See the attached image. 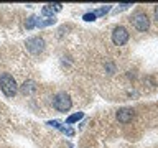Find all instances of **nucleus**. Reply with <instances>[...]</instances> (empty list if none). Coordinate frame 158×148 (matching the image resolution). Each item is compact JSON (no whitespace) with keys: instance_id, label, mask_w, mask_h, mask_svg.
Returning <instances> with one entry per match:
<instances>
[{"instance_id":"obj_1","label":"nucleus","mask_w":158,"mask_h":148,"mask_svg":"<svg viewBox=\"0 0 158 148\" xmlns=\"http://www.w3.org/2000/svg\"><path fill=\"white\" fill-rule=\"evenodd\" d=\"M0 89H2V92L7 97H15V94L18 92V86L13 76H10L8 72H3L0 76Z\"/></svg>"},{"instance_id":"obj_2","label":"nucleus","mask_w":158,"mask_h":148,"mask_svg":"<svg viewBox=\"0 0 158 148\" xmlns=\"http://www.w3.org/2000/svg\"><path fill=\"white\" fill-rule=\"evenodd\" d=\"M53 105L59 112H68L73 105V101L66 92H58L56 96L53 97Z\"/></svg>"},{"instance_id":"obj_3","label":"nucleus","mask_w":158,"mask_h":148,"mask_svg":"<svg viewBox=\"0 0 158 148\" xmlns=\"http://www.w3.org/2000/svg\"><path fill=\"white\" fill-rule=\"evenodd\" d=\"M132 25L135 27V30L138 31H147L150 28V20H148V15L143 13V12H137L135 15L132 17Z\"/></svg>"},{"instance_id":"obj_4","label":"nucleus","mask_w":158,"mask_h":148,"mask_svg":"<svg viewBox=\"0 0 158 148\" xmlns=\"http://www.w3.org/2000/svg\"><path fill=\"white\" fill-rule=\"evenodd\" d=\"M112 41L115 46H123L128 41V31L123 27H115L112 31Z\"/></svg>"},{"instance_id":"obj_5","label":"nucleus","mask_w":158,"mask_h":148,"mask_svg":"<svg viewBox=\"0 0 158 148\" xmlns=\"http://www.w3.org/2000/svg\"><path fill=\"white\" fill-rule=\"evenodd\" d=\"M27 49L31 54H40V53H43V49H44V39L43 38H40V36H35V38H30L27 39Z\"/></svg>"},{"instance_id":"obj_6","label":"nucleus","mask_w":158,"mask_h":148,"mask_svg":"<svg viewBox=\"0 0 158 148\" xmlns=\"http://www.w3.org/2000/svg\"><path fill=\"white\" fill-rule=\"evenodd\" d=\"M133 118V110L132 109H120L117 112V120L122 123H128Z\"/></svg>"},{"instance_id":"obj_7","label":"nucleus","mask_w":158,"mask_h":148,"mask_svg":"<svg viewBox=\"0 0 158 148\" xmlns=\"http://www.w3.org/2000/svg\"><path fill=\"white\" fill-rule=\"evenodd\" d=\"M20 89H22V94L30 96V94H33L35 91H36V84H35V81H25Z\"/></svg>"},{"instance_id":"obj_8","label":"nucleus","mask_w":158,"mask_h":148,"mask_svg":"<svg viewBox=\"0 0 158 148\" xmlns=\"http://www.w3.org/2000/svg\"><path fill=\"white\" fill-rule=\"evenodd\" d=\"M82 117H84L82 112H76V113H73V115H69L66 118V123H68V125H71V123H74V122H79Z\"/></svg>"},{"instance_id":"obj_9","label":"nucleus","mask_w":158,"mask_h":148,"mask_svg":"<svg viewBox=\"0 0 158 148\" xmlns=\"http://www.w3.org/2000/svg\"><path fill=\"white\" fill-rule=\"evenodd\" d=\"M38 25V18L35 17V15H31L28 20H27V23H25V27H27V30H31V28H35Z\"/></svg>"},{"instance_id":"obj_10","label":"nucleus","mask_w":158,"mask_h":148,"mask_svg":"<svg viewBox=\"0 0 158 148\" xmlns=\"http://www.w3.org/2000/svg\"><path fill=\"white\" fill-rule=\"evenodd\" d=\"M109 10H110V5H106V7H101L99 10H96L94 13H96V17H102V15H106Z\"/></svg>"},{"instance_id":"obj_11","label":"nucleus","mask_w":158,"mask_h":148,"mask_svg":"<svg viewBox=\"0 0 158 148\" xmlns=\"http://www.w3.org/2000/svg\"><path fill=\"white\" fill-rule=\"evenodd\" d=\"M43 15H46L48 18H53V8H51V5H44V7H43Z\"/></svg>"},{"instance_id":"obj_12","label":"nucleus","mask_w":158,"mask_h":148,"mask_svg":"<svg viewBox=\"0 0 158 148\" xmlns=\"http://www.w3.org/2000/svg\"><path fill=\"white\" fill-rule=\"evenodd\" d=\"M59 130L64 132L68 137H73V135H74V130H73V128H69V127H64V125H61V127H59Z\"/></svg>"},{"instance_id":"obj_13","label":"nucleus","mask_w":158,"mask_h":148,"mask_svg":"<svg viewBox=\"0 0 158 148\" xmlns=\"http://www.w3.org/2000/svg\"><path fill=\"white\" fill-rule=\"evenodd\" d=\"M84 20H86V22H94V20H96L97 17H96V13H91V12H89V13H84V17H82Z\"/></svg>"},{"instance_id":"obj_14","label":"nucleus","mask_w":158,"mask_h":148,"mask_svg":"<svg viewBox=\"0 0 158 148\" xmlns=\"http://www.w3.org/2000/svg\"><path fill=\"white\" fill-rule=\"evenodd\" d=\"M48 125H51V127H56V128H59V127H61V122H58V120H49V122H48Z\"/></svg>"},{"instance_id":"obj_15","label":"nucleus","mask_w":158,"mask_h":148,"mask_svg":"<svg viewBox=\"0 0 158 148\" xmlns=\"http://www.w3.org/2000/svg\"><path fill=\"white\" fill-rule=\"evenodd\" d=\"M51 8L54 10V12H59V10L63 8V5H61V3H53V5H51Z\"/></svg>"},{"instance_id":"obj_16","label":"nucleus","mask_w":158,"mask_h":148,"mask_svg":"<svg viewBox=\"0 0 158 148\" xmlns=\"http://www.w3.org/2000/svg\"><path fill=\"white\" fill-rule=\"evenodd\" d=\"M155 20H156V22H158V5H156V7H155Z\"/></svg>"}]
</instances>
